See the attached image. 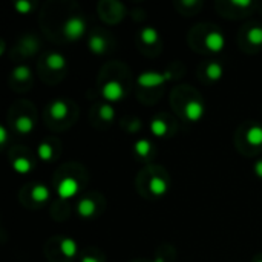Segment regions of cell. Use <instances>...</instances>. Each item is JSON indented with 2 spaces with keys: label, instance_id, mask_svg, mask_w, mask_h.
I'll return each instance as SVG.
<instances>
[{
  "label": "cell",
  "instance_id": "6da1fadb",
  "mask_svg": "<svg viewBox=\"0 0 262 262\" xmlns=\"http://www.w3.org/2000/svg\"><path fill=\"white\" fill-rule=\"evenodd\" d=\"M86 31V21L83 20V17L80 15H72L69 17L64 25H63V34L69 38V40H77L80 38Z\"/></svg>",
  "mask_w": 262,
  "mask_h": 262
},
{
  "label": "cell",
  "instance_id": "7a4b0ae2",
  "mask_svg": "<svg viewBox=\"0 0 262 262\" xmlns=\"http://www.w3.org/2000/svg\"><path fill=\"white\" fill-rule=\"evenodd\" d=\"M172 78L170 72H157V71H146L141 72L137 78V83L143 88H154L158 86L161 83H164L166 80Z\"/></svg>",
  "mask_w": 262,
  "mask_h": 262
},
{
  "label": "cell",
  "instance_id": "3957f363",
  "mask_svg": "<svg viewBox=\"0 0 262 262\" xmlns=\"http://www.w3.org/2000/svg\"><path fill=\"white\" fill-rule=\"evenodd\" d=\"M80 186H78V181L72 177H66L63 178L60 183H58V187H57V192H58V196L63 198V200H69L72 196L77 195Z\"/></svg>",
  "mask_w": 262,
  "mask_h": 262
},
{
  "label": "cell",
  "instance_id": "277c9868",
  "mask_svg": "<svg viewBox=\"0 0 262 262\" xmlns=\"http://www.w3.org/2000/svg\"><path fill=\"white\" fill-rule=\"evenodd\" d=\"M101 94H103V97H104V100H107V101H118L120 98H123V95H124V89H123V86H121V83L120 81H117V80H111V81H107L104 86H103V89H101Z\"/></svg>",
  "mask_w": 262,
  "mask_h": 262
},
{
  "label": "cell",
  "instance_id": "5b68a950",
  "mask_svg": "<svg viewBox=\"0 0 262 262\" xmlns=\"http://www.w3.org/2000/svg\"><path fill=\"white\" fill-rule=\"evenodd\" d=\"M206 46L210 49V51H213V52H220V51H223L224 49V46H226V37H224V34L223 32H220V31H210L207 35H206Z\"/></svg>",
  "mask_w": 262,
  "mask_h": 262
},
{
  "label": "cell",
  "instance_id": "8992f818",
  "mask_svg": "<svg viewBox=\"0 0 262 262\" xmlns=\"http://www.w3.org/2000/svg\"><path fill=\"white\" fill-rule=\"evenodd\" d=\"M184 114L187 117V120L190 121H198L203 118L204 115V106L203 103L196 101V100H192V101H187V104L184 106Z\"/></svg>",
  "mask_w": 262,
  "mask_h": 262
},
{
  "label": "cell",
  "instance_id": "52a82bcc",
  "mask_svg": "<svg viewBox=\"0 0 262 262\" xmlns=\"http://www.w3.org/2000/svg\"><path fill=\"white\" fill-rule=\"evenodd\" d=\"M68 112H69L68 104H66L63 100H55V101H52L51 106H49V114H51V117H52L54 120H57V121L64 120L66 115H68Z\"/></svg>",
  "mask_w": 262,
  "mask_h": 262
},
{
  "label": "cell",
  "instance_id": "ba28073f",
  "mask_svg": "<svg viewBox=\"0 0 262 262\" xmlns=\"http://www.w3.org/2000/svg\"><path fill=\"white\" fill-rule=\"evenodd\" d=\"M149 189L155 196H163L167 192L169 186H167L166 180H163L161 177H152L149 181Z\"/></svg>",
  "mask_w": 262,
  "mask_h": 262
},
{
  "label": "cell",
  "instance_id": "9c48e42d",
  "mask_svg": "<svg viewBox=\"0 0 262 262\" xmlns=\"http://www.w3.org/2000/svg\"><path fill=\"white\" fill-rule=\"evenodd\" d=\"M46 64L52 71H60L66 66V58H64V55H61L58 52H52L46 57Z\"/></svg>",
  "mask_w": 262,
  "mask_h": 262
},
{
  "label": "cell",
  "instance_id": "30bf717a",
  "mask_svg": "<svg viewBox=\"0 0 262 262\" xmlns=\"http://www.w3.org/2000/svg\"><path fill=\"white\" fill-rule=\"evenodd\" d=\"M246 138L249 141V144L252 146H262V126L259 124H253L249 127Z\"/></svg>",
  "mask_w": 262,
  "mask_h": 262
},
{
  "label": "cell",
  "instance_id": "8fae6325",
  "mask_svg": "<svg viewBox=\"0 0 262 262\" xmlns=\"http://www.w3.org/2000/svg\"><path fill=\"white\" fill-rule=\"evenodd\" d=\"M95 209H97L95 207V203L92 200H89V198H83L78 203V206H77V210H78V213L83 218H91L95 213Z\"/></svg>",
  "mask_w": 262,
  "mask_h": 262
},
{
  "label": "cell",
  "instance_id": "7c38bea8",
  "mask_svg": "<svg viewBox=\"0 0 262 262\" xmlns=\"http://www.w3.org/2000/svg\"><path fill=\"white\" fill-rule=\"evenodd\" d=\"M60 250L66 258H74L77 255V243L72 238H64L60 243Z\"/></svg>",
  "mask_w": 262,
  "mask_h": 262
},
{
  "label": "cell",
  "instance_id": "4fadbf2b",
  "mask_svg": "<svg viewBox=\"0 0 262 262\" xmlns=\"http://www.w3.org/2000/svg\"><path fill=\"white\" fill-rule=\"evenodd\" d=\"M15 129L20 132V134H29V132H32V129H34V123H32V120L29 118V117H26V115H20L17 120H15Z\"/></svg>",
  "mask_w": 262,
  "mask_h": 262
},
{
  "label": "cell",
  "instance_id": "5bb4252c",
  "mask_svg": "<svg viewBox=\"0 0 262 262\" xmlns=\"http://www.w3.org/2000/svg\"><path fill=\"white\" fill-rule=\"evenodd\" d=\"M106 46H107V43L101 35H92L89 38V49L94 54H103L106 51Z\"/></svg>",
  "mask_w": 262,
  "mask_h": 262
},
{
  "label": "cell",
  "instance_id": "9a60e30c",
  "mask_svg": "<svg viewBox=\"0 0 262 262\" xmlns=\"http://www.w3.org/2000/svg\"><path fill=\"white\" fill-rule=\"evenodd\" d=\"M31 196L35 203H45L49 198V189L43 184H37L31 190Z\"/></svg>",
  "mask_w": 262,
  "mask_h": 262
},
{
  "label": "cell",
  "instance_id": "2e32d148",
  "mask_svg": "<svg viewBox=\"0 0 262 262\" xmlns=\"http://www.w3.org/2000/svg\"><path fill=\"white\" fill-rule=\"evenodd\" d=\"M12 167H14L15 172L25 175V173H29V170L32 169V163L25 157H18V158H15L12 161Z\"/></svg>",
  "mask_w": 262,
  "mask_h": 262
},
{
  "label": "cell",
  "instance_id": "e0dca14e",
  "mask_svg": "<svg viewBox=\"0 0 262 262\" xmlns=\"http://www.w3.org/2000/svg\"><path fill=\"white\" fill-rule=\"evenodd\" d=\"M140 37H141V40H143L146 45H154V43H157V40H158V31H157L155 28H152V26H146V28L141 29Z\"/></svg>",
  "mask_w": 262,
  "mask_h": 262
},
{
  "label": "cell",
  "instance_id": "ac0fdd59",
  "mask_svg": "<svg viewBox=\"0 0 262 262\" xmlns=\"http://www.w3.org/2000/svg\"><path fill=\"white\" fill-rule=\"evenodd\" d=\"M150 130L155 137H164L169 130L167 127V123L161 118H154L152 123H150Z\"/></svg>",
  "mask_w": 262,
  "mask_h": 262
},
{
  "label": "cell",
  "instance_id": "d6986e66",
  "mask_svg": "<svg viewBox=\"0 0 262 262\" xmlns=\"http://www.w3.org/2000/svg\"><path fill=\"white\" fill-rule=\"evenodd\" d=\"M206 74H207V77H209L212 81H216V80H220V78L223 77V74H224V68H223L220 63L213 61V63H210V64L207 66Z\"/></svg>",
  "mask_w": 262,
  "mask_h": 262
},
{
  "label": "cell",
  "instance_id": "ffe728a7",
  "mask_svg": "<svg viewBox=\"0 0 262 262\" xmlns=\"http://www.w3.org/2000/svg\"><path fill=\"white\" fill-rule=\"evenodd\" d=\"M150 147H152L150 141H149V140H144V138L135 141V144H134V149H135V152H137L140 157H147L149 152H150Z\"/></svg>",
  "mask_w": 262,
  "mask_h": 262
},
{
  "label": "cell",
  "instance_id": "44dd1931",
  "mask_svg": "<svg viewBox=\"0 0 262 262\" xmlns=\"http://www.w3.org/2000/svg\"><path fill=\"white\" fill-rule=\"evenodd\" d=\"M247 38L252 45H262V26H252L247 32Z\"/></svg>",
  "mask_w": 262,
  "mask_h": 262
},
{
  "label": "cell",
  "instance_id": "7402d4cb",
  "mask_svg": "<svg viewBox=\"0 0 262 262\" xmlns=\"http://www.w3.org/2000/svg\"><path fill=\"white\" fill-rule=\"evenodd\" d=\"M98 114H100V118H101L103 121H112V120H114V117H115V109H114V106H112V104L104 103V104H101V106H100Z\"/></svg>",
  "mask_w": 262,
  "mask_h": 262
},
{
  "label": "cell",
  "instance_id": "603a6c76",
  "mask_svg": "<svg viewBox=\"0 0 262 262\" xmlns=\"http://www.w3.org/2000/svg\"><path fill=\"white\" fill-rule=\"evenodd\" d=\"M12 77L15 80H18V81H25V80H28L31 77V69L28 66H25V64H20V66L14 68Z\"/></svg>",
  "mask_w": 262,
  "mask_h": 262
},
{
  "label": "cell",
  "instance_id": "cb8c5ba5",
  "mask_svg": "<svg viewBox=\"0 0 262 262\" xmlns=\"http://www.w3.org/2000/svg\"><path fill=\"white\" fill-rule=\"evenodd\" d=\"M37 154L40 157V160L43 161H51L52 160V147L49 143H40L38 149H37Z\"/></svg>",
  "mask_w": 262,
  "mask_h": 262
},
{
  "label": "cell",
  "instance_id": "d4e9b609",
  "mask_svg": "<svg viewBox=\"0 0 262 262\" xmlns=\"http://www.w3.org/2000/svg\"><path fill=\"white\" fill-rule=\"evenodd\" d=\"M15 9L20 14H29L31 9H32V3L29 0H17L15 2Z\"/></svg>",
  "mask_w": 262,
  "mask_h": 262
},
{
  "label": "cell",
  "instance_id": "484cf974",
  "mask_svg": "<svg viewBox=\"0 0 262 262\" xmlns=\"http://www.w3.org/2000/svg\"><path fill=\"white\" fill-rule=\"evenodd\" d=\"M230 3H232L233 6H238V8H247V6L252 5L250 0H232Z\"/></svg>",
  "mask_w": 262,
  "mask_h": 262
},
{
  "label": "cell",
  "instance_id": "4316f807",
  "mask_svg": "<svg viewBox=\"0 0 262 262\" xmlns=\"http://www.w3.org/2000/svg\"><path fill=\"white\" fill-rule=\"evenodd\" d=\"M8 140V130L5 126H0V144H5Z\"/></svg>",
  "mask_w": 262,
  "mask_h": 262
},
{
  "label": "cell",
  "instance_id": "83f0119b",
  "mask_svg": "<svg viewBox=\"0 0 262 262\" xmlns=\"http://www.w3.org/2000/svg\"><path fill=\"white\" fill-rule=\"evenodd\" d=\"M253 169H255V173H256L259 178H262V160H259V161H256V163H255Z\"/></svg>",
  "mask_w": 262,
  "mask_h": 262
},
{
  "label": "cell",
  "instance_id": "f1b7e54d",
  "mask_svg": "<svg viewBox=\"0 0 262 262\" xmlns=\"http://www.w3.org/2000/svg\"><path fill=\"white\" fill-rule=\"evenodd\" d=\"M183 5L184 6H193V5H196V0H183Z\"/></svg>",
  "mask_w": 262,
  "mask_h": 262
},
{
  "label": "cell",
  "instance_id": "f546056e",
  "mask_svg": "<svg viewBox=\"0 0 262 262\" xmlns=\"http://www.w3.org/2000/svg\"><path fill=\"white\" fill-rule=\"evenodd\" d=\"M81 262H98V259H95V258H92V256H84Z\"/></svg>",
  "mask_w": 262,
  "mask_h": 262
},
{
  "label": "cell",
  "instance_id": "4dcf8cb0",
  "mask_svg": "<svg viewBox=\"0 0 262 262\" xmlns=\"http://www.w3.org/2000/svg\"><path fill=\"white\" fill-rule=\"evenodd\" d=\"M152 262H164V259H163V258H157L155 261H152Z\"/></svg>",
  "mask_w": 262,
  "mask_h": 262
},
{
  "label": "cell",
  "instance_id": "1f68e13d",
  "mask_svg": "<svg viewBox=\"0 0 262 262\" xmlns=\"http://www.w3.org/2000/svg\"><path fill=\"white\" fill-rule=\"evenodd\" d=\"M256 262H262V259H259V261H256Z\"/></svg>",
  "mask_w": 262,
  "mask_h": 262
}]
</instances>
